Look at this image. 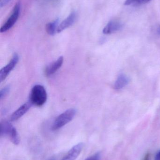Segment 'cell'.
<instances>
[{"mask_svg":"<svg viewBox=\"0 0 160 160\" xmlns=\"http://www.w3.org/2000/svg\"><path fill=\"white\" fill-rule=\"evenodd\" d=\"M8 136H9L10 141L12 142V143L14 144L15 145H18L19 144L20 142L19 136L17 130L14 127H13L12 131Z\"/></svg>","mask_w":160,"mask_h":160,"instance_id":"13","label":"cell"},{"mask_svg":"<svg viewBox=\"0 0 160 160\" xmlns=\"http://www.w3.org/2000/svg\"><path fill=\"white\" fill-rule=\"evenodd\" d=\"M47 100V92L43 86L36 85L32 88L30 95V102L32 104L41 106L46 102Z\"/></svg>","mask_w":160,"mask_h":160,"instance_id":"1","label":"cell"},{"mask_svg":"<svg viewBox=\"0 0 160 160\" xmlns=\"http://www.w3.org/2000/svg\"><path fill=\"white\" fill-rule=\"evenodd\" d=\"M155 160H160V150L157 153Z\"/></svg>","mask_w":160,"mask_h":160,"instance_id":"18","label":"cell"},{"mask_svg":"<svg viewBox=\"0 0 160 160\" xmlns=\"http://www.w3.org/2000/svg\"><path fill=\"white\" fill-rule=\"evenodd\" d=\"M78 18V14L76 11H72L69 15L68 17L65 19L58 26L57 32L60 33L63 32L67 28L72 26L77 20Z\"/></svg>","mask_w":160,"mask_h":160,"instance_id":"5","label":"cell"},{"mask_svg":"<svg viewBox=\"0 0 160 160\" xmlns=\"http://www.w3.org/2000/svg\"><path fill=\"white\" fill-rule=\"evenodd\" d=\"M32 105V103L30 101L23 104L11 115L10 117V121H15L19 119L29 111Z\"/></svg>","mask_w":160,"mask_h":160,"instance_id":"7","label":"cell"},{"mask_svg":"<svg viewBox=\"0 0 160 160\" xmlns=\"http://www.w3.org/2000/svg\"><path fill=\"white\" fill-rule=\"evenodd\" d=\"M49 160H55V158L53 157V158H50Z\"/></svg>","mask_w":160,"mask_h":160,"instance_id":"21","label":"cell"},{"mask_svg":"<svg viewBox=\"0 0 160 160\" xmlns=\"http://www.w3.org/2000/svg\"><path fill=\"white\" fill-rule=\"evenodd\" d=\"M83 148V144L80 142L74 146L61 160H76L80 154Z\"/></svg>","mask_w":160,"mask_h":160,"instance_id":"6","label":"cell"},{"mask_svg":"<svg viewBox=\"0 0 160 160\" xmlns=\"http://www.w3.org/2000/svg\"><path fill=\"white\" fill-rule=\"evenodd\" d=\"M11 0H1L0 1V7L1 8L5 6Z\"/></svg>","mask_w":160,"mask_h":160,"instance_id":"17","label":"cell"},{"mask_svg":"<svg viewBox=\"0 0 160 160\" xmlns=\"http://www.w3.org/2000/svg\"><path fill=\"white\" fill-rule=\"evenodd\" d=\"M101 154L100 153H97L88 158L85 160H100L101 159Z\"/></svg>","mask_w":160,"mask_h":160,"instance_id":"15","label":"cell"},{"mask_svg":"<svg viewBox=\"0 0 160 160\" xmlns=\"http://www.w3.org/2000/svg\"><path fill=\"white\" fill-rule=\"evenodd\" d=\"M157 32L160 35V25L159 26L158 28L157 29Z\"/></svg>","mask_w":160,"mask_h":160,"instance_id":"20","label":"cell"},{"mask_svg":"<svg viewBox=\"0 0 160 160\" xmlns=\"http://www.w3.org/2000/svg\"><path fill=\"white\" fill-rule=\"evenodd\" d=\"M64 62V57L61 56L57 60L47 66L45 69L46 76H50L53 75L62 67Z\"/></svg>","mask_w":160,"mask_h":160,"instance_id":"8","label":"cell"},{"mask_svg":"<svg viewBox=\"0 0 160 160\" xmlns=\"http://www.w3.org/2000/svg\"><path fill=\"white\" fill-rule=\"evenodd\" d=\"M122 24L118 21L113 20L109 22L103 30L104 34L108 35L113 33L119 31L122 28Z\"/></svg>","mask_w":160,"mask_h":160,"instance_id":"9","label":"cell"},{"mask_svg":"<svg viewBox=\"0 0 160 160\" xmlns=\"http://www.w3.org/2000/svg\"><path fill=\"white\" fill-rule=\"evenodd\" d=\"M149 154H147L146 156H145L144 160H149Z\"/></svg>","mask_w":160,"mask_h":160,"instance_id":"19","label":"cell"},{"mask_svg":"<svg viewBox=\"0 0 160 160\" xmlns=\"http://www.w3.org/2000/svg\"><path fill=\"white\" fill-rule=\"evenodd\" d=\"M76 113V110L70 109L59 115L54 120L52 126V130L55 131L63 128L73 119Z\"/></svg>","mask_w":160,"mask_h":160,"instance_id":"2","label":"cell"},{"mask_svg":"<svg viewBox=\"0 0 160 160\" xmlns=\"http://www.w3.org/2000/svg\"><path fill=\"white\" fill-rule=\"evenodd\" d=\"M59 19H56L53 21L47 23L46 25V31L50 35H54L57 32L59 24Z\"/></svg>","mask_w":160,"mask_h":160,"instance_id":"12","label":"cell"},{"mask_svg":"<svg viewBox=\"0 0 160 160\" xmlns=\"http://www.w3.org/2000/svg\"><path fill=\"white\" fill-rule=\"evenodd\" d=\"M18 55L17 53H15L9 62L0 70V82H3L6 78L10 72L13 70L18 63Z\"/></svg>","mask_w":160,"mask_h":160,"instance_id":"4","label":"cell"},{"mask_svg":"<svg viewBox=\"0 0 160 160\" xmlns=\"http://www.w3.org/2000/svg\"><path fill=\"white\" fill-rule=\"evenodd\" d=\"M151 0H135L134 3L137 4H142L146 3L148 2H150Z\"/></svg>","mask_w":160,"mask_h":160,"instance_id":"16","label":"cell"},{"mask_svg":"<svg viewBox=\"0 0 160 160\" xmlns=\"http://www.w3.org/2000/svg\"><path fill=\"white\" fill-rule=\"evenodd\" d=\"M20 10V2H18L14 6L11 15L4 23L3 25L1 27L0 29V32L1 33L7 32L15 25L19 17Z\"/></svg>","mask_w":160,"mask_h":160,"instance_id":"3","label":"cell"},{"mask_svg":"<svg viewBox=\"0 0 160 160\" xmlns=\"http://www.w3.org/2000/svg\"><path fill=\"white\" fill-rule=\"evenodd\" d=\"M10 122L7 121L1 122L0 127V134L1 136H8L13 128Z\"/></svg>","mask_w":160,"mask_h":160,"instance_id":"11","label":"cell"},{"mask_svg":"<svg viewBox=\"0 0 160 160\" xmlns=\"http://www.w3.org/2000/svg\"><path fill=\"white\" fill-rule=\"evenodd\" d=\"M129 79L124 74H121L118 76L114 84L116 89H120L125 87L128 84Z\"/></svg>","mask_w":160,"mask_h":160,"instance_id":"10","label":"cell"},{"mask_svg":"<svg viewBox=\"0 0 160 160\" xmlns=\"http://www.w3.org/2000/svg\"><path fill=\"white\" fill-rule=\"evenodd\" d=\"M10 90V86L9 85L6 86L4 88L1 89L0 91V98L1 99L4 98L9 93Z\"/></svg>","mask_w":160,"mask_h":160,"instance_id":"14","label":"cell"}]
</instances>
